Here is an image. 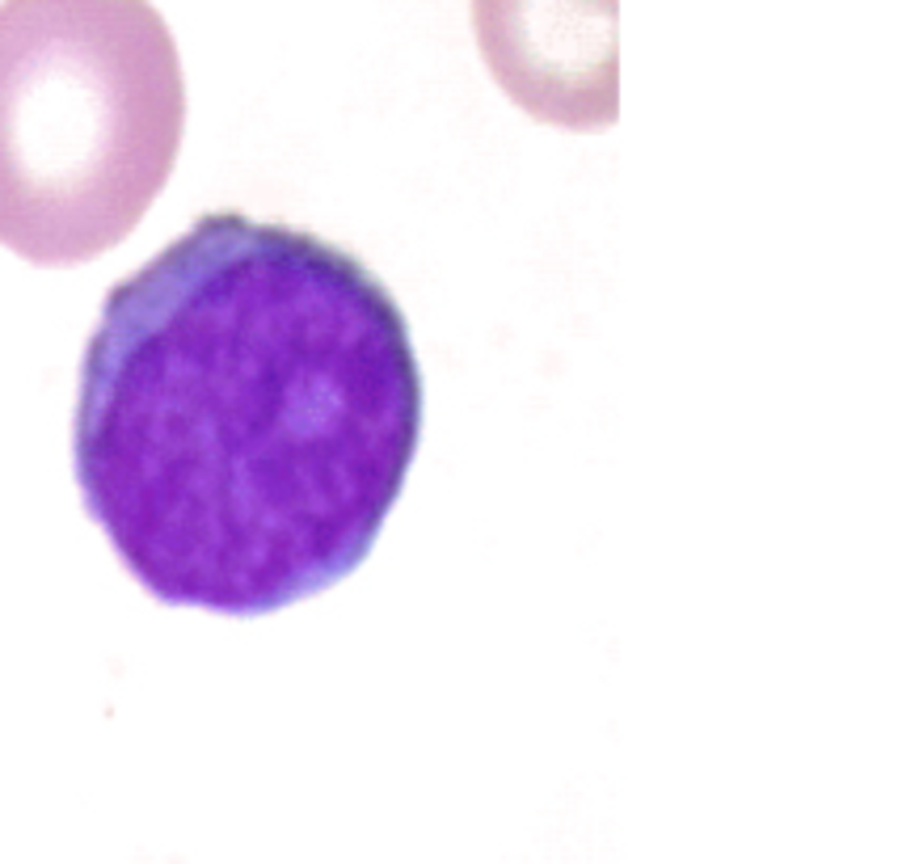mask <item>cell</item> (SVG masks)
Listing matches in <instances>:
<instances>
[{
  "mask_svg": "<svg viewBox=\"0 0 919 864\" xmlns=\"http://www.w3.org/2000/svg\"><path fill=\"white\" fill-rule=\"evenodd\" d=\"M422 418L409 321L376 270L309 228L207 211L97 312L72 465L157 603L270 616L367 561Z\"/></svg>",
  "mask_w": 919,
  "mask_h": 864,
  "instance_id": "1",
  "label": "cell"
},
{
  "mask_svg": "<svg viewBox=\"0 0 919 864\" xmlns=\"http://www.w3.org/2000/svg\"><path fill=\"white\" fill-rule=\"evenodd\" d=\"M186 132L178 43L148 0H0V244L81 267L132 237Z\"/></svg>",
  "mask_w": 919,
  "mask_h": 864,
  "instance_id": "2",
  "label": "cell"
}]
</instances>
